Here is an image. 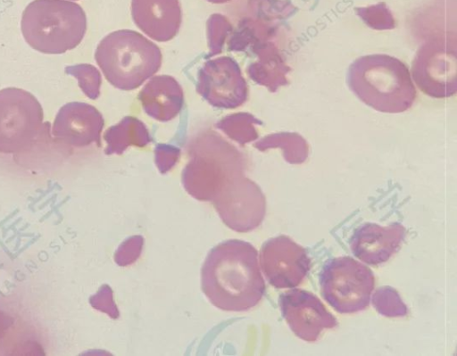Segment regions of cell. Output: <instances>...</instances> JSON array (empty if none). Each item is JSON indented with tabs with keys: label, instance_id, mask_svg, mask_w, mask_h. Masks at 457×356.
<instances>
[{
	"label": "cell",
	"instance_id": "cell-1",
	"mask_svg": "<svg viewBox=\"0 0 457 356\" xmlns=\"http://www.w3.org/2000/svg\"><path fill=\"white\" fill-rule=\"evenodd\" d=\"M202 290L217 308L245 311L259 303L265 283L257 250L249 243L232 239L208 253L201 272Z\"/></svg>",
	"mask_w": 457,
	"mask_h": 356
},
{
	"label": "cell",
	"instance_id": "cell-2",
	"mask_svg": "<svg viewBox=\"0 0 457 356\" xmlns=\"http://www.w3.org/2000/svg\"><path fill=\"white\" fill-rule=\"evenodd\" d=\"M346 81L361 102L381 112H403L416 99L408 67L388 54H368L356 59L348 69Z\"/></svg>",
	"mask_w": 457,
	"mask_h": 356
},
{
	"label": "cell",
	"instance_id": "cell-3",
	"mask_svg": "<svg viewBox=\"0 0 457 356\" xmlns=\"http://www.w3.org/2000/svg\"><path fill=\"white\" fill-rule=\"evenodd\" d=\"M245 159L235 146L211 132L190 146V160L182 172L188 194L199 201H213L231 183L245 175Z\"/></svg>",
	"mask_w": 457,
	"mask_h": 356
},
{
	"label": "cell",
	"instance_id": "cell-4",
	"mask_svg": "<svg viewBox=\"0 0 457 356\" xmlns=\"http://www.w3.org/2000/svg\"><path fill=\"white\" fill-rule=\"evenodd\" d=\"M21 33L35 50L59 54L75 48L83 39L87 19L82 8L66 0H34L23 11Z\"/></svg>",
	"mask_w": 457,
	"mask_h": 356
},
{
	"label": "cell",
	"instance_id": "cell-5",
	"mask_svg": "<svg viewBox=\"0 0 457 356\" xmlns=\"http://www.w3.org/2000/svg\"><path fill=\"white\" fill-rule=\"evenodd\" d=\"M96 61L105 79L121 90H133L156 73L162 64L159 47L140 33L116 30L98 44Z\"/></svg>",
	"mask_w": 457,
	"mask_h": 356
},
{
	"label": "cell",
	"instance_id": "cell-6",
	"mask_svg": "<svg viewBox=\"0 0 457 356\" xmlns=\"http://www.w3.org/2000/svg\"><path fill=\"white\" fill-rule=\"evenodd\" d=\"M323 298L339 313H354L368 307L374 289L371 270L351 257L325 262L320 276Z\"/></svg>",
	"mask_w": 457,
	"mask_h": 356
},
{
	"label": "cell",
	"instance_id": "cell-7",
	"mask_svg": "<svg viewBox=\"0 0 457 356\" xmlns=\"http://www.w3.org/2000/svg\"><path fill=\"white\" fill-rule=\"evenodd\" d=\"M43 109L29 92L0 90V153H16L30 148L43 130Z\"/></svg>",
	"mask_w": 457,
	"mask_h": 356
},
{
	"label": "cell",
	"instance_id": "cell-8",
	"mask_svg": "<svg viewBox=\"0 0 457 356\" xmlns=\"http://www.w3.org/2000/svg\"><path fill=\"white\" fill-rule=\"evenodd\" d=\"M411 74L427 95L446 98L457 91V45L455 37L436 36L417 51Z\"/></svg>",
	"mask_w": 457,
	"mask_h": 356
},
{
	"label": "cell",
	"instance_id": "cell-9",
	"mask_svg": "<svg viewBox=\"0 0 457 356\" xmlns=\"http://www.w3.org/2000/svg\"><path fill=\"white\" fill-rule=\"evenodd\" d=\"M196 91L218 108L234 109L247 99V86L240 67L229 56L204 63L197 73Z\"/></svg>",
	"mask_w": 457,
	"mask_h": 356
},
{
	"label": "cell",
	"instance_id": "cell-10",
	"mask_svg": "<svg viewBox=\"0 0 457 356\" xmlns=\"http://www.w3.org/2000/svg\"><path fill=\"white\" fill-rule=\"evenodd\" d=\"M260 264L268 282L276 288L297 286L311 269L306 250L287 236L270 238L262 244Z\"/></svg>",
	"mask_w": 457,
	"mask_h": 356
},
{
	"label": "cell",
	"instance_id": "cell-11",
	"mask_svg": "<svg viewBox=\"0 0 457 356\" xmlns=\"http://www.w3.org/2000/svg\"><path fill=\"white\" fill-rule=\"evenodd\" d=\"M223 222L238 232L257 228L265 215V197L259 186L245 176L237 178L213 201Z\"/></svg>",
	"mask_w": 457,
	"mask_h": 356
},
{
	"label": "cell",
	"instance_id": "cell-12",
	"mask_svg": "<svg viewBox=\"0 0 457 356\" xmlns=\"http://www.w3.org/2000/svg\"><path fill=\"white\" fill-rule=\"evenodd\" d=\"M283 318L295 335L307 342L316 341L324 329L337 326L336 318L311 292L291 289L279 296Z\"/></svg>",
	"mask_w": 457,
	"mask_h": 356
},
{
	"label": "cell",
	"instance_id": "cell-13",
	"mask_svg": "<svg viewBox=\"0 0 457 356\" xmlns=\"http://www.w3.org/2000/svg\"><path fill=\"white\" fill-rule=\"evenodd\" d=\"M104 118L94 106L81 102L64 104L58 111L52 128L54 139L75 147L93 143L100 145Z\"/></svg>",
	"mask_w": 457,
	"mask_h": 356
},
{
	"label": "cell",
	"instance_id": "cell-14",
	"mask_svg": "<svg viewBox=\"0 0 457 356\" xmlns=\"http://www.w3.org/2000/svg\"><path fill=\"white\" fill-rule=\"evenodd\" d=\"M405 236V228L399 223L380 226L364 223L353 234L350 247L355 257L370 265H378L390 259Z\"/></svg>",
	"mask_w": 457,
	"mask_h": 356
},
{
	"label": "cell",
	"instance_id": "cell-15",
	"mask_svg": "<svg viewBox=\"0 0 457 356\" xmlns=\"http://www.w3.org/2000/svg\"><path fill=\"white\" fill-rule=\"evenodd\" d=\"M132 16L144 33L159 42L172 39L181 23L178 0H133Z\"/></svg>",
	"mask_w": 457,
	"mask_h": 356
},
{
	"label": "cell",
	"instance_id": "cell-16",
	"mask_svg": "<svg viewBox=\"0 0 457 356\" xmlns=\"http://www.w3.org/2000/svg\"><path fill=\"white\" fill-rule=\"evenodd\" d=\"M145 112L159 121L174 119L183 106V90L171 76L152 78L138 94Z\"/></svg>",
	"mask_w": 457,
	"mask_h": 356
},
{
	"label": "cell",
	"instance_id": "cell-17",
	"mask_svg": "<svg viewBox=\"0 0 457 356\" xmlns=\"http://www.w3.org/2000/svg\"><path fill=\"white\" fill-rule=\"evenodd\" d=\"M106 142L105 153H122L129 146L143 147L151 142L145 125L135 117H125L109 128L104 135Z\"/></svg>",
	"mask_w": 457,
	"mask_h": 356
},
{
	"label": "cell",
	"instance_id": "cell-18",
	"mask_svg": "<svg viewBox=\"0 0 457 356\" xmlns=\"http://www.w3.org/2000/svg\"><path fill=\"white\" fill-rule=\"evenodd\" d=\"M256 124L261 121L252 114L237 112L222 118L216 123V128L237 143L245 145L257 138Z\"/></svg>",
	"mask_w": 457,
	"mask_h": 356
},
{
	"label": "cell",
	"instance_id": "cell-19",
	"mask_svg": "<svg viewBox=\"0 0 457 356\" xmlns=\"http://www.w3.org/2000/svg\"><path fill=\"white\" fill-rule=\"evenodd\" d=\"M376 310L386 317H402L407 314V307L396 290L391 286L378 288L372 296Z\"/></svg>",
	"mask_w": 457,
	"mask_h": 356
},
{
	"label": "cell",
	"instance_id": "cell-20",
	"mask_svg": "<svg viewBox=\"0 0 457 356\" xmlns=\"http://www.w3.org/2000/svg\"><path fill=\"white\" fill-rule=\"evenodd\" d=\"M65 72L76 78L83 93L90 99L100 95L101 75L98 70L90 64L67 66Z\"/></svg>",
	"mask_w": 457,
	"mask_h": 356
},
{
	"label": "cell",
	"instance_id": "cell-21",
	"mask_svg": "<svg viewBox=\"0 0 457 356\" xmlns=\"http://www.w3.org/2000/svg\"><path fill=\"white\" fill-rule=\"evenodd\" d=\"M230 31L229 23L222 16L213 15L210 18L207 22V39L211 56L222 51L225 40Z\"/></svg>",
	"mask_w": 457,
	"mask_h": 356
},
{
	"label": "cell",
	"instance_id": "cell-22",
	"mask_svg": "<svg viewBox=\"0 0 457 356\" xmlns=\"http://www.w3.org/2000/svg\"><path fill=\"white\" fill-rule=\"evenodd\" d=\"M155 163L162 173L169 171L178 161L180 151L173 145L159 144L154 149Z\"/></svg>",
	"mask_w": 457,
	"mask_h": 356
},
{
	"label": "cell",
	"instance_id": "cell-23",
	"mask_svg": "<svg viewBox=\"0 0 457 356\" xmlns=\"http://www.w3.org/2000/svg\"><path fill=\"white\" fill-rule=\"evenodd\" d=\"M140 244H143V239L141 236H136L127 239L116 252L115 261L120 266L134 262L137 259L142 249H134L132 251L131 249Z\"/></svg>",
	"mask_w": 457,
	"mask_h": 356
}]
</instances>
